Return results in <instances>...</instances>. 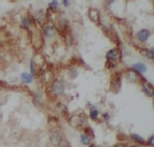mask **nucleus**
I'll return each mask as SVG.
<instances>
[{
	"label": "nucleus",
	"mask_w": 154,
	"mask_h": 147,
	"mask_svg": "<svg viewBox=\"0 0 154 147\" xmlns=\"http://www.w3.org/2000/svg\"><path fill=\"white\" fill-rule=\"evenodd\" d=\"M53 90L56 94H62L64 91V86L61 81L55 80L53 84Z\"/></svg>",
	"instance_id": "nucleus-1"
},
{
	"label": "nucleus",
	"mask_w": 154,
	"mask_h": 147,
	"mask_svg": "<svg viewBox=\"0 0 154 147\" xmlns=\"http://www.w3.org/2000/svg\"><path fill=\"white\" fill-rule=\"evenodd\" d=\"M150 35V33L148 30H142L139 31V33H137V37L140 41L144 42L148 40Z\"/></svg>",
	"instance_id": "nucleus-2"
},
{
	"label": "nucleus",
	"mask_w": 154,
	"mask_h": 147,
	"mask_svg": "<svg viewBox=\"0 0 154 147\" xmlns=\"http://www.w3.org/2000/svg\"><path fill=\"white\" fill-rule=\"evenodd\" d=\"M121 86V77L120 76H115L112 79L111 81V87L112 89L114 91L115 88H117V91L118 90H119V87Z\"/></svg>",
	"instance_id": "nucleus-3"
},
{
	"label": "nucleus",
	"mask_w": 154,
	"mask_h": 147,
	"mask_svg": "<svg viewBox=\"0 0 154 147\" xmlns=\"http://www.w3.org/2000/svg\"><path fill=\"white\" fill-rule=\"evenodd\" d=\"M44 34L47 37H52L54 34H55V29L54 27L50 24L47 25L44 27Z\"/></svg>",
	"instance_id": "nucleus-4"
},
{
	"label": "nucleus",
	"mask_w": 154,
	"mask_h": 147,
	"mask_svg": "<svg viewBox=\"0 0 154 147\" xmlns=\"http://www.w3.org/2000/svg\"><path fill=\"white\" fill-rule=\"evenodd\" d=\"M143 91L146 93V94L149 97H153V87L150 83H146L143 86Z\"/></svg>",
	"instance_id": "nucleus-5"
},
{
	"label": "nucleus",
	"mask_w": 154,
	"mask_h": 147,
	"mask_svg": "<svg viewBox=\"0 0 154 147\" xmlns=\"http://www.w3.org/2000/svg\"><path fill=\"white\" fill-rule=\"evenodd\" d=\"M50 141H51L52 144L54 146L59 145L60 143L61 142V137L57 133H53L50 135Z\"/></svg>",
	"instance_id": "nucleus-6"
},
{
	"label": "nucleus",
	"mask_w": 154,
	"mask_h": 147,
	"mask_svg": "<svg viewBox=\"0 0 154 147\" xmlns=\"http://www.w3.org/2000/svg\"><path fill=\"white\" fill-rule=\"evenodd\" d=\"M118 57H119V52H118V50H116L115 49L110 50L106 54V57H107L108 60L115 61V60H116L118 58Z\"/></svg>",
	"instance_id": "nucleus-7"
},
{
	"label": "nucleus",
	"mask_w": 154,
	"mask_h": 147,
	"mask_svg": "<svg viewBox=\"0 0 154 147\" xmlns=\"http://www.w3.org/2000/svg\"><path fill=\"white\" fill-rule=\"evenodd\" d=\"M20 78H21V80H22L24 83H27V84L31 83V82H32V80H33L32 76L27 73L21 74Z\"/></svg>",
	"instance_id": "nucleus-8"
},
{
	"label": "nucleus",
	"mask_w": 154,
	"mask_h": 147,
	"mask_svg": "<svg viewBox=\"0 0 154 147\" xmlns=\"http://www.w3.org/2000/svg\"><path fill=\"white\" fill-rule=\"evenodd\" d=\"M133 68H134L136 71H140V72H141V73H144V72H146V70H147L146 65L143 64H141V63H138V64H134V65H133Z\"/></svg>",
	"instance_id": "nucleus-9"
},
{
	"label": "nucleus",
	"mask_w": 154,
	"mask_h": 147,
	"mask_svg": "<svg viewBox=\"0 0 154 147\" xmlns=\"http://www.w3.org/2000/svg\"><path fill=\"white\" fill-rule=\"evenodd\" d=\"M89 12L93 14V16H90L91 19L92 21H94V23H97V21L98 20V18H99V15H98V12L96 9H91L89 10Z\"/></svg>",
	"instance_id": "nucleus-10"
},
{
	"label": "nucleus",
	"mask_w": 154,
	"mask_h": 147,
	"mask_svg": "<svg viewBox=\"0 0 154 147\" xmlns=\"http://www.w3.org/2000/svg\"><path fill=\"white\" fill-rule=\"evenodd\" d=\"M131 138H132L133 139H134L136 142H137V143H140V144H144V143H145L144 139L142 138L140 136H139V135H137V134H132V135H131Z\"/></svg>",
	"instance_id": "nucleus-11"
},
{
	"label": "nucleus",
	"mask_w": 154,
	"mask_h": 147,
	"mask_svg": "<svg viewBox=\"0 0 154 147\" xmlns=\"http://www.w3.org/2000/svg\"><path fill=\"white\" fill-rule=\"evenodd\" d=\"M49 7L51 10L55 11L57 8H58V2L57 0H52L51 2H50L49 4Z\"/></svg>",
	"instance_id": "nucleus-12"
},
{
	"label": "nucleus",
	"mask_w": 154,
	"mask_h": 147,
	"mask_svg": "<svg viewBox=\"0 0 154 147\" xmlns=\"http://www.w3.org/2000/svg\"><path fill=\"white\" fill-rule=\"evenodd\" d=\"M80 139H81V143L83 144H84V145H89L90 143H91L90 139L86 135H81L80 136Z\"/></svg>",
	"instance_id": "nucleus-13"
},
{
	"label": "nucleus",
	"mask_w": 154,
	"mask_h": 147,
	"mask_svg": "<svg viewBox=\"0 0 154 147\" xmlns=\"http://www.w3.org/2000/svg\"><path fill=\"white\" fill-rule=\"evenodd\" d=\"M22 24H23L24 26H29L31 24V21H30V19H28V18H24V19H23V20H22Z\"/></svg>",
	"instance_id": "nucleus-14"
},
{
	"label": "nucleus",
	"mask_w": 154,
	"mask_h": 147,
	"mask_svg": "<svg viewBox=\"0 0 154 147\" xmlns=\"http://www.w3.org/2000/svg\"><path fill=\"white\" fill-rule=\"evenodd\" d=\"M98 115V111L95 110V109H93V110L91 112V117L92 119H97Z\"/></svg>",
	"instance_id": "nucleus-15"
},
{
	"label": "nucleus",
	"mask_w": 154,
	"mask_h": 147,
	"mask_svg": "<svg viewBox=\"0 0 154 147\" xmlns=\"http://www.w3.org/2000/svg\"><path fill=\"white\" fill-rule=\"evenodd\" d=\"M146 56L147 57L150 58V59H153L154 57V52L153 50H149L146 51Z\"/></svg>",
	"instance_id": "nucleus-16"
},
{
	"label": "nucleus",
	"mask_w": 154,
	"mask_h": 147,
	"mask_svg": "<svg viewBox=\"0 0 154 147\" xmlns=\"http://www.w3.org/2000/svg\"><path fill=\"white\" fill-rule=\"evenodd\" d=\"M30 68H31V74H35V68H34V65H33V61H31L30 63Z\"/></svg>",
	"instance_id": "nucleus-17"
},
{
	"label": "nucleus",
	"mask_w": 154,
	"mask_h": 147,
	"mask_svg": "<svg viewBox=\"0 0 154 147\" xmlns=\"http://www.w3.org/2000/svg\"><path fill=\"white\" fill-rule=\"evenodd\" d=\"M63 4L64 6H68L69 5V0H63Z\"/></svg>",
	"instance_id": "nucleus-18"
},
{
	"label": "nucleus",
	"mask_w": 154,
	"mask_h": 147,
	"mask_svg": "<svg viewBox=\"0 0 154 147\" xmlns=\"http://www.w3.org/2000/svg\"><path fill=\"white\" fill-rule=\"evenodd\" d=\"M149 142H150L151 146H153V136H151L150 139H149Z\"/></svg>",
	"instance_id": "nucleus-19"
}]
</instances>
